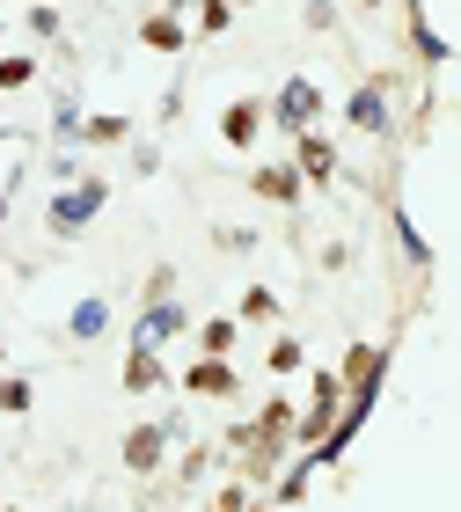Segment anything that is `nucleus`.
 <instances>
[{"instance_id":"1","label":"nucleus","mask_w":461,"mask_h":512,"mask_svg":"<svg viewBox=\"0 0 461 512\" xmlns=\"http://www.w3.org/2000/svg\"><path fill=\"white\" fill-rule=\"evenodd\" d=\"M183 330V308H169V300H154V308L140 315V330H132V344H140V352H161V344H169Z\"/></svg>"},{"instance_id":"2","label":"nucleus","mask_w":461,"mask_h":512,"mask_svg":"<svg viewBox=\"0 0 461 512\" xmlns=\"http://www.w3.org/2000/svg\"><path fill=\"white\" fill-rule=\"evenodd\" d=\"M96 205H103V183H81L74 198H52V227H59V235H74V227H88Z\"/></svg>"},{"instance_id":"3","label":"nucleus","mask_w":461,"mask_h":512,"mask_svg":"<svg viewBox=\"0 0 461 512\" xmlns=\"http://www.w3.org/2000/svg\"><path fill=\"white\" fill-rule=\"evenodd\" d=\"M161 447H169V425H147V432H132L125 439V469H154V461H161Z\"/></svg>"},{"instance_id":"4","label":"nucleus","mask_w":461,"mask_h":512,"mask_svg":"<svg viewBox=\"0 0 461 512\" xmlns=\"http://www.w3.org/2000/svg\"><path fill=\"white\" fill-rule=\"evenodd\" d=\"M103 322H110V308H103V300H81V308H74V322H66V337H74V344H96V337H103Z\"/></svg>"},{"instance_id":"5","label":"nucleus","mask_w":461,"mask_h":512,"mask_svg":"<svg viewBox=\"0 0 461 512\" xmlns=\"http://www.w3.org/2000/svg\"><path fill=\"white\" fill-rule=\"evenodd\" d=\"M279 118H286V125H308V118H315V88H301V81H293L286 96H279Z\"/></svg>"},{"instance_id":"6","label":"nucleus","mask_w":461,"mask_h":512,"mask_svg":"<svg viewBox=\"0 0 461 512\" xmlns=\"http://www.w3.org/2000/svg\"><path fill=\"white\" fill-rule=\"evenodd\" d=\"M227 381H235V374H227L220 359H205V366H191V388H205V395H227Z\"/></svg>"},{"instance_id":"7","label":"nucleus","mask_w":461,"mask_h":512,"mask_svg":"<svg viewBox=\"0 0 461 512\" xmlns=\"http://www.w3.org/2000/svg\"><path fill=\"white\" fill-rule=\"evenodd\" d=\"M352 118H359V125H366V132H388V110H381V103H374V88H366V96H359V103H352Z\"/></svg>"},{"instance_id":"8","label":"nucleus","mask_w":461,"mask_h":512,"mask_svg":"<svg viewBox=\"0 0 461 512\" xmlns=\"http://www.w3.org/2000/svg\"><path fill=\"white\" fill-rule=\"evenodd\" d=\"M227 344H235V322H205V352H213V359H220V352H227Z\"/></svg>"},{"instance_id":"9","label":"nucleus","mask_w":461,"mask_h":512,"mask_svg":"<svg viewBox=\"0 0 461 512\" xmlns=\"http://www.w3.org/2000/svg\"><path fill=\"white\" fill-rule=\"evenodd\" d=\"M271 366H279V374H293V366H301V344L279 337V344H271Z\"/></svg>"},{"instance_id":"10","label":"nucleus","mask_w":461,"mask_h":512,"mask_svg":"<svg viewBox=\"0 0 461 512\" xmlns=\"http://www.w3.org/2000/svg\"><path fill=\"white\" fill-rule=\"evenodd\" d=\"M0 410H30V381H0Z\"/></svg>"},{"instance_id":"11","label":"nucleus","mask_w":461,"mask_h":512,"mask_svg":"<svg viewBox=\"0 0 461 512\" xmlns=\"http://www.w3.org/2000/svg\"><path fill=\"white\" fill-rule=\"evenodd\" d=\"M257 132V110H227V139H249Z\"/></svg>"},{"instance_id":"12","label":"nucleus","mask_w":461,"mask_h":512,"mask_svg":"<svg viewBox=\"0 0 461 512\" xmlns=\"http://www.w3.org/2000/svg\"><path fill=\"white\" fill-rule=\"evenodd\" d=\"M0 220H8V191H0Z\"/></svg>"}]
</instances>
